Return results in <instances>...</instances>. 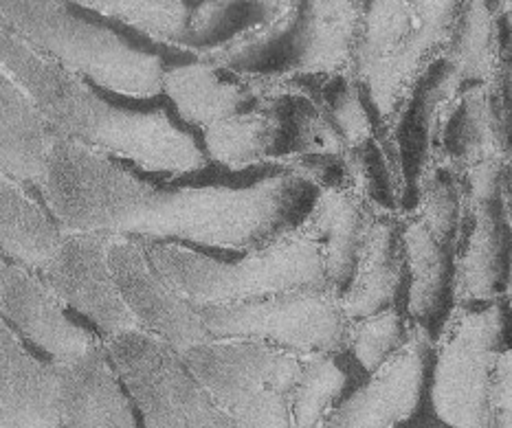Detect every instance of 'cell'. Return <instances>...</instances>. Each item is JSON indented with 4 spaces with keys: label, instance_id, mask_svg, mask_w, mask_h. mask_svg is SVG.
Returning <instances> with one entry per match:
<instances>
[{
    "label": "cell",
    "instance_id": "52a82bcc",
    "mask_svg": "<svg viewBox=\"0 0 512 428\" xmlns=\"http://www.w3.org/2000/svg\"><path fill=\"white\" fill-rule=\"evenodd\" d=\"M106 352L146 428H240L211 398L181 352L143 330L104 339Z\"/></svg>",
    "mask_w": 512,
    "mask_h": 428
},
{
    "label": "cell",
    "instance_id": "d6986e66",
    "mask_svg": "<svg viewBox=\"0 0 512 428\" xmlns=\"http://www.w3.org/2000/svg\"><path fill=\"white\" fill-rule=\"evenodd\" d=\"M405 268L403 218L392 209L370 205L354 275L343 290L348 317L361 319L394 308Z\"/></svg>",
    "mask_w": 512,
    "mask_h": 428
},
{
    "label": "cell",
    "instance_id": "484cf974",
    "mask_svg": "<svg viewBox=\"0 0 512 428\" xmlns=\"http://www.w3.org/2000/svg\"><path fill=\"white\" fill-rule=\"evenodd\" d=\"M499 11L488 0H464L453 36L440 58L462 84H491L499 69Z\"/></svg>",
    "mask_w": 512,
    "mask_h": 428
},
{
    "label": "cell",
    "instance_id": "30bf717a",
    "mask_svg": "<svg viewBox=\"0 0 512 428\" xmlns=\"http://www.w3.org/2000/svg\"><path fill=\"white\" fill-rule=\"evenodd\" d=\"M302 0H203L192 9L183 51L233 71L280 51Z\"/></svg>",
    "mask_w": 512,
    "mask_h": 428
},
{
    "label": "cell",
    "instance_id": "d4e9b609",
    "mask_svg": "<svg viewBox=\"0 0 512 428\" xmlns=\"http://www.w3.org/2000/svg\"><path fill=\"white\" fill-rule=\"evenodd\" d=\"M403 246L409 273L407 310L414 321L425 325L440 312L455 242L444 238L425 218L411 211L403 218Z\"/></svg>",
    "mask_w": 512,
    "mask_h": 428
},
{
    "label": "cell",
    "instance_id": "5bb4252c",
    "mask_svg": "<svg viewBox=\"0 0 512 428\" xmlns=\"http://www.w3.org/2000/svg\"><path fill=\"white\" fill-rule=\"evenodd\" d=\"M429 349L427 328L414 321L405 343L361 389L330 413L321 428H396L407 422L418 409Z\"/></svg>",
    "mask_w": 512,
    "mask_h": 428
},
{
    "label": "cell",
    "instance_id": "6da1fadb",
    "mask_svg": "<svg viewBox=\"0 0 512 428\" xmlns=\"http://www.w3.org/2000/svg\"><path fill=\"white\" fill-rule=\"evenodd\" d=\"M313 183L277 167L247 185H152L119 159L60 139L40 185L64 231L247 253L295 229Z\"/></svg>",
    "mask_w": 512,
    "mask_h": 428
},
{
    "label": "cell",
    "instance_id": "ba28073f",
    "mask_svg": "<svg viewBox=\"0 0 512 428\" xmlns=\"http://www.w3.org/2000/svg\"><path fill=\"white\" fill-rule=\"evenodd\" d=\"M504 332L497 301L460 306L444 323L433 367L431 402L451 428H491L493 378Z\"/></svg>",
    "mask_w": 512,
    "mask_h": 428
},
{
    "label": "cell",
    "instance_id": "4fadbf2b",
    "mask_svg": "<svg viewBox=\"0 0 512 428\" xmlns=\"http://www.w3.org/2000/svg\"><path fill=\"white\" fill-rule=\"evenodd\" d=\"M510 244L512 224L504 187L480 196L464 194L451 277L455 303L473 306L497 301L504 286L508 288Z\"/></svg>",
    "mask_w": 512,
    "mask_h": 428
},
{
    "label": "cell",
    "instance_id": "d6a6232c",
    "mask_svg": "<svg viewBox=\"0 0 512 428\" xmlns=\"http://www.w3.org/2000/svg\"><path fill=\"white\" fill-rule=\"evenodd\" d=\"M508 292H510V301H512V264H510V277H508Z\"/></svg>",
    "mask_w": 512,
    "mask_h": 428
},
{
    "label": "cell",
    "instance_id": "ffe728a7",
    "mask_svg": "<svg viewBox=\"0 0 512 428\" xmlns=\"http://www.w3.org/2000/svg\"><path fill=\"white\" fill-rule=\"evenodd\" d=\"M163 93L185 126L203 130L233 112L260 104L255 73L233 71L200 58L165 69Z\"/></svg>",
    "mask_w": 512,
    "mask_h": 428
},
{
    "label": "cell",
    "instance_id": "7a4b0ae2",
    "mask_svg": "<svg viewBox=\"0 0 512 428\" xmlns=\"http://www.w3.org/2000/svg\"><path fill=\"white\" fill-rule=\"evenodd\" d=\"M0 55L3 69L29 90L62 139L128 161L143 172L194 174L209 165L203 145L165 108L135 110L110 104L91 82L7 27L0 31Z\"/></svg>",
    "mask_w": 512,
    "mask_h": 428
},
{
    "label": "cell",
    "instance_id": "ac0fdd59",
    "mask_svg": "<svg viewBox=\"0 0 512 428\" xmlns=\"http://www.w3.org/2000/svg\"><path fill=\"white\" fill-rule=\"evenodd\" d=\"M58 369L64 428H126L137 424L106 345L71 360H53Z\"/></svg>",
    "mask_w": 512,
    "mask_h": 428
},
{
    "label": "cell",
    "instance_id": "7402d4cb",
    "mask_svg": "<svg viewBox=\"0 0 512 428\" xmlns=\"http://www.w3.org/2000/svg\"><path fill=\"white\" fill-rule=\"evenodd\" d=\"M370 202L352 187H319L299 227L319 242L326 259L328 281L341 292L348 288L359 259Z\"/></svg>",
    "mask_w": 512,
    "mask_h": 428
},
{
    "label": "cell",
    "instance_id": "4dcf8cb0",
    "mask_svg": "<svg viewBox=\"0 0 512 428\" xmlns=\"http://www.w3.org/2000/svg\"><path fill=\"white\" fill-rule=\"evenodd\" d=\"M499 16L504 18L506 40L499 44V69H497V95L502 104L506 145H508V161L512 159V9H502Z\"/></svg>",
    "mask_w": 512,
    "mask_h": 428
},
{
    "label": "cell",
    "instance_id": "e0dca14e",
    "mask_svg": "<svg viewBox=\"0 0 512 428\" xmlns=\"http://www.w3.org/2000/svg\"><path fill=\"white\" fill-rule=\"evenodd\" d=\"M0 428H62L55 363H42L7 321L0 325Z\"/></svg>",
    "mask_w": 512,
    "mask_h": 428
},
{
    "label": "cell",
    "instance_id": "83f0119b",
    "mask_svg": "<svg viewBox=\"0 0 512 428\" xmlns=\"http://www.w3.org/2000/svg\"><path fill=\"white\" fill-rule=\"evenodd\" d=\"M343 369L335 354H304L302 376L291 396L293 428H321L335 411V404L345 389Z\"/></svg>",
    "mask_w": 512,
    "mask_h": 428
},
{
    "label": "cell",
    "instance_id": "5b68a950",
    "mask_svg": "<svg viewBox=\"0 0 512 428\" xmlns=\"http://www.w3.org/2000/svg\"><path fill=\"white\" fill-rule=\"evenodd\" d=\"M183 358L240 428H293L291 396L304 354L262 341L211 339Z\"/></svg>",
    "mask_w": 512,
    "mask_h": 428
},
{
    "label": "cell",
    "instance_id": "44dd1931",
    "mask_svg": "<svg viewBox=\"0 0 512 428\" xmlns=\"http://www.w3.org/2000/svg\"><path fill=\"white\" fill-rule=\"evenodd\" d=\"M0 172L40 189L49 172L55 145L62 139L51 121L14 75L0 77Z\"/></svg>",
    "mask_w": 512,
    "mask_h": 428
},
{
    "label": "cell",
    "instance_id": "1f68e13d",
    "mask_svg": "<svg viewBox=\"0 0 512 428\" xmlns=\"http://www.w3.org/2000/svg\"><path fill=\"white\" fill-rule=\"evenodd\" d=\"M491 404V428H512V349H506L497 358Z\"/></svg>",
    "mask_w": 512,
    "mask_h": 428
},
{
    "label": "cell",
    "instance_id": "7c38bea8",
    "mask_svg": "<svg viewBox=\"0 0 512 428\" xmlns=\"http://www.w3.org/2000/svg\"><path fill=\"white\" fill-rule=\"evenodd\" d=\"M108 257L121 299L137 319L139 330L159 336L181 354L214 339L196 306L152 264L141 240L115 235Z\"/></svg>",
    "mask_w": 512,
    "mask_h": 428
},
{
    "label": "cell",
    "instance_id": "8fae6325",
    "mask_svg": "<svg viewBox=\"0 0 512 428\" xmlns=\"http://www.w3.org/2000/svg\"><path fill=\"white\" fill-rule=\"evenodd\" d=\"M113 240L115 235L108 233L66 231L58 253L40 270L55 295L93 321L104 339L139 330L110 268L108 253Z\"/></svg>",
    "mask_w": 512,
    "mask_h": 428
},
{
    "label": "cell",
    "instance_id": "4316f807",
    "mask_svg": "<svg viewBox=\"0 0 512 428\" xmlns=\"http://www.w3.org/2000/svg\"><path fill=\"white\" fill-rule=\"evenodd\" d=\"M71 3L178 49H183L189 16H192L185 0H71Z\"/></svg>",
    "mask_w": 512,
    "mask_h": 428
},
{
    "label": "cell",
    "instance_id": "9c48e42d",
    "mask_svg": "<svg viewBox=\"0 0 512 428\" xmlns=\"http://www.w3.org/2000/svg\"><path fill=\"white\" fill-rule=\"evenodd\" d=\"M438 58L409 0H363L350 75L365 88L385 126L398 119Z\"/></svg>",
    "mask_w": 512,
    "mask_h": 428
},
{
    "label": "cell",
    "instance_id": "3957f363",
    "mask_svg": "<svg viewBox=\"0 0 512 428\" xmlns=\"http://www.w3.org/2000/svg\"><path fill=\"white\" fill-rule=\"evenodd\" d=\"M0 16L3 27L99 88L132 99L163 93L168 66L159 53L75 14L64 0H0Z\"/></svg>",
    "mask_w": 512,
    "mask_h": 428
},
{
    "label": "cell",
    "instance_id": "836d02e7",
    "mask_svg": "<svg viewBox=\"0 0 512 428\" xmlns=\"http://www.w3.org/2000/svg\"><path fill=\"white\" fill-rule=\"evenodd\" d=\"M126 428H137V424H130V426H126Z\"/></svg>",
    "mask_w": 512,
    "mask_h": 428
},
{
    "label": "cell",
    "instance_id": "2e32d148",
    "mask_svg": "<svg viewBox=\"0 0 512 428\" xmlns=\"http://www.w3.org/2000/svg\"><path fill=\"white\" fill-rule=\"evenodd\" d=\"M361 14L363 0H302L280 47L284 73L299 77L350 75Z\"/></svg>",
    "mask_w": 512,
    "mask_h": 428
},
{
    "label": "cell",
    "instance_id": "9a60e30c",
    "mask_svg": "<svg viewBox=\"0 0 512 428\" xmlns=\"http://www.w3.org/2000/svg\"><path fill=\"white\" fill-rule=\"evenodd\" d=\"M66 303L55 295L38 270L3 262L0 270V310L5 321L51 360H71L91 352L104 339L75 323Z\"/></svg>",
    "mask_w": 512,
    "mask_h": 428
},
{
    "label": "cell",
    "instance_id": "f546056e",
    "mask_svg": "<svg viewBox=\"0 0 512 428\" xmlns=\"http://www.w3.org/2000/svg\"><path fill=\"white\" fill-rule=\"evenodd\" d=\"M409 325L394 308L370 314V317L352 319L348 332V349L363 365L367 374H374L405 343Z\"/></svg>",
    "mask_w": 512,
    "mask_h": 428
},
{
    "label": "cell",
    "instance_id": "f1b7e54d",
    "mask_svg": "<svg viewBox=\"0 0 512 428\" xmlns=\"http://www.w3.org/2000/svg\"><path fill=\"white\" fill-rule=\"evenodd\" d=\"M361 84L352 75L317 77L315 97L345 141V148L356 150L374 141L370 112L363 104Z\"/></svg>",
    "mask_w": 512,
    "mask_h": 428
},
{
    "label": "cell",
    "instance_id": "277c9868",
    "mask_svg": "<svg viewBox=\"0 0 512 428\" xmlns=\"http://www.w3.org/2000/svg\"><path fill=\"white\" fill-rule=\"evenodd\" d=\"M141 244L161 275L196 308L225 306L291 288L330 284L324 251L299 224L231 262L198 253L178 242L141 240Z\"/></svg>",
    "mask_w": 512,
    "mask_h": 428
},
{
    "label": "cell",
    "instance_id": "8992f818",
    "mask_svg": "<svg viewBox=\"0 0 512 428\" xmlns=\"http://www.w3.org/2000/svg\"><path fill=\"white\" fill-rule=\"evenodd\" d=\"M214 339H249L297 354L348 349L352 319L332 284L291 288L249 301L196 308Z\"/></svg>",
    "mask_w": 512,
    "mask_h": 428
},
{
    "label": "cell",
    "instance_id": "cb8c5ba5",
    "mask_svg": "<svg viewBox=\"0 0 512 428\" xmlns=\"http://www.w3.org/2000/svg\"><path fill=\"white\" fill-rule=\"evenodd\" d=\"M280 143L282 119L271 101L233 112L203 130V145L209 161L229 172L275 165Z\"/></svg>",
    "mask_w": 512,
    "mask_h": 428
},
{
    "label": "cell",
    "instance_id": "603a6c76",
    "mask_svg": "<svg viewBox=\"0 0 512 428\" xmlns=\"http://www.w3.org/2000/svg\"><path fill=\"white\" fill-rule=\"evenodd\" d=\"M27 183L0 176V238L7 262L40 270L58 253L64 227L53 216L47 200L33 194Z\"/></svg>",
    "mask_w": 512,
    "mask_h": 428
}]
</instances>
